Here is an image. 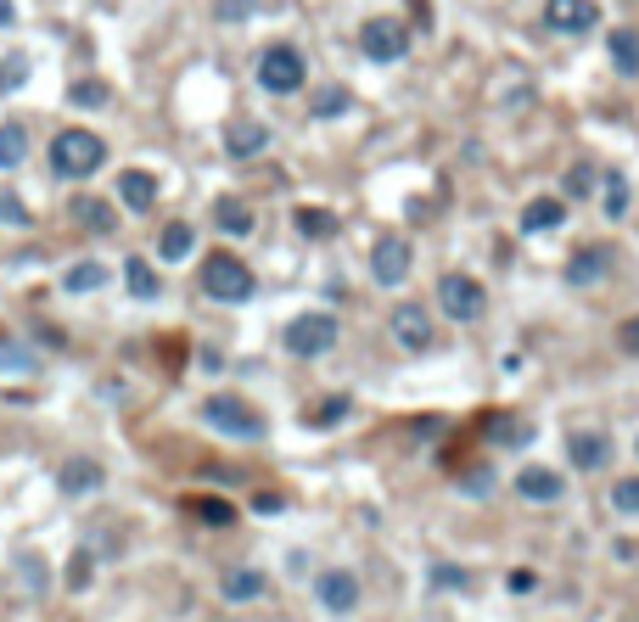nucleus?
I'll return each instance as SVG.
<instances>
[{
    "label": "nucleus",
    "mask_w": 639,
    "mask_h": 622,
    "mask_svg": "<svg viewBox=\"0 0 639 622\" xmlns=\"http://www.w3.org/2000/svg\"><path fill=\"white\" fill-rule=\"evenodd\" d=\"M264 141H270V129L258 124V118H236V124L225 129V146L236 157H258V152H264Z\"/></svg>",
    "instance_id": "6ab92c4d"
},
{
    "label": "nucleus",
    "mask_w": 639,
    "mask_h": 622,
    "mask_svg": "<svg viewBox=\"0 0 639 622\" xmlns=\"http://www.w3.org/2000/svg\"><path fill=\"white\" fill-rule=\"evenodd\" d=\"M0 219H6V225H29V208H23L12 191H0Z\"/></svg>",
    "instance_id": "c9c22d12"
},
{
    "label": "nucleus",
    "mask_w": 639,
    "mask_h": 622,
    "mask_svg": "<svg viewBox=\"0 0 639 622\" xmlns=\"http://www.w3.org/2000/svg\"><path fill=\"white\" fill-rule=\"evenodd\" d=\"M544 12H550V29L555 34H589L600 23V6H595V0H550Z\"/></svg>",
    "instance_id": "9d476101"
},
{
    "label": "nucleus",
    "mask_w": 639,
    "mask_h": 622,
    "mask_svg": "<svg viewBox=\"0 0 639 622\" xmlns=\"http://www.w3.org/2000/svg\"><path fill=\"white\" fill-rule=\"evenodd\" d=\"M101 163H107V141L90 135V129H62L57 141H51V169L62 180H90Z\"/></svg>",
    "instance_id": "f257e3e1"
},
{
    "label": "nucleus",
    "mask_w": 639,
    "mask_h": 622,
    "mask_svg": "<svg viewBox=\"0 0 639 622\" xmlns=\"http://www.w3.org/2000/svg\"><path fill=\"white\" fill-rule=\"evenodd\" d=\"M561 225H567V202H561V197H533L522 208V230H527V236H539V230H561Z\"/></svg>",
    "instance_id": "f3484780"
},
{
    "label": "nucleus",
    "mask_w": 639,
    "mask_h": 622,
    "mask_svg": "<svg viewBox=\"0 0 639 622\" xmlns=\"http://www.w3.org/2000/svg\"><path fill=\"white\" fill-rule=\"evenodd\" d=\"M410 241L404 236H382L376 241V247H370V275H376V281L382 286H398L404 281V275H410Z\"/></svg>",
    "instance_id": "6e6552de"
},
{
    "label": "nucleus",
    "mask_w": 639,
    "mask_h": 622,
    "mask_svg": "<svg viewBox=\"0 0 639 622\" xmlns=\"http://www.w3.org/2000/svg\"><path fill=\"white\" fill-rule=\"evenodd\" d=\"M337 113H348V90H320L314 96V118H337Z\"/></svg>",
    "instance_id": "473e14b6"
},
{
    "label": "nucleus",
    "mask_w": 639,
    "mask_h": 622,
    "mask_svg": "<svg viewBox=\"0 0 639 622\" xmlns=\"http://www.w3.org/2000/svg\"><path fill=\"white\" fill-rule=\"evenodd\" d=\"M359 45H365L370 62H398L410 51V29H404L398 17H370L365 29H359Z\"/></svg>",
    "instance_id": "423d86ee"
},
{
    "label": "nucleus",
    "mask_w": 639,
    "mask_h": 622,
    "mask_svg": "<svg viewBox=\"0 0 639 622\" xmlns=\"http://www.w3.org/2000/svg\"><path fill=\"white\" fill-rule=\"evenodd\" d=\"M191 247H197V230L180 225V219H174L163 236H157V258H163V264H180V258H191Z\"/></svg>",
    "instance_id": "4be33fe9"
},
{
    "label": "nucleus",
    "mask_w": 639,
    "mask_h": 622,
    "mask_svg": "<svg viewBox=\"0 0 639 622\" xmlns=\"http://www.w3.org/2000/svg\"><path fill=\"white\" fill-rule=\"evenodd\" d=\"M264 594V572H253V566H236V572H225V600H258Z\"/></svg>",
    "instance_id": "b1692460"
},
{
    "label": "nucleus",
    "mask_w": 639,
    "mask_h": 622,
    "mask_svg": "<svg viewBox=\"0 0 639 622\" xmlns=\"http://www.w3.org/2000/svg\"><path fill=\"white\" fill-rule=\"evenodd\" d=\"M23 79H29V62H23V57H6V62H0V96H6V90H17Z\"/></svg>",
    "instance_id": "72a5a7b5"
},
{
    "label": "nucleus",
    "mask_w": 639,
    "mask_h": 622,
    "mask_svg": "<svg viewBox=\"0 0 639 622\" xmlns=\"http://www.w3.org/2000/svg\"><path fill=\"white\" fill-rule=\"evenodd\" d=\"M488 438H494V443H511V449H516V443L533 438V426H527V421H511V415H494V421H488Z\"/></svg>",
    "instance_id": "bb28decb"
},
{
    "label": "nucleus",
    "mask_w": 639,
    "mask_h": 622,
    "mask_svg": "<svg viewBox=\"0 0 639 622\" xmlns=\"http://www.w3.org/2000/svg\"><path fill=\"white\" fill-rule=\"evenodd\" d=\"M23 157H29V129L0 124V169H23Z\"/></svg>",
    "instance_id": "5701e85b"
},
{
    "label": "nucleus",
    "mask_w": 639,
    "mask_h": 622,
    "mask_svg": "<svg viewBox=\"0 0 639 622\" xmlns=\"http://www.w3.org/2000/svg\"><path fill=\"white\" fill-rule=\"evenodd\" d=\"M432 583H443V589H466V572H460V566H432Z\"/></svg>",
    "instance_id": "e433bc0d"
},
{
    "label": "nucleus",
    "mask_w": 639,
    "mask_h": 622,
    "mask_svg": "<svg viewBox=\"0 0 639 622\" xmlns=\"http://www.w3.org/2000/svg\"><path fill=\"white\" fill-rule=\"evenodd\" d=\"M611 505L623 510V516H639V477H623L611 488Z\"/></svg>",
    "instance_id": "2f4dec72"
},
{
    "label": "nucleus",
    "mask_w": 639,
    "mask_h": 622,
    "mask_svg": "<svg viewBox=\"0 0 639 622\" xmlns=\"http://www.w3.org/2000/svg\"><path fill=\"white\" fill-rule=\"evenodd\" d=\"M118 202H124L129 213H152L157 208V180L146 169H124L118 174Z\"/></svg>",
    "instance_id": "ddd939ff"
},
{
    "label": "nucleus",
    "mask_w": 639,
    "mask_h": 622,
    "mask_svg": "<svg viewBox=\"0 0 639 622\" xmlns=\"http://www.w3.org/2000/svg\"><path fill=\"white\" fill-rule=\"evenodd\" d=\"M281 505H286L281 494H258V499H253V510H264V516H275V510H281Z\"/></svg>",
    "instance_id": "79ce46f5"
},
{
    "label": "nucleus",
    "mask_w": 639,
    "mask_h": 622,
    "mask_svg": "<svg viewBox=\"0 0 639 622\" xmlns=\"http://www.w3.org/2000/svg\"><path fill=\"white\" fill-rule=\"evenodd\" d=\"M387 326H393V337L404 342L410 354H421V348H432V326H426V309H421V303H398V309H393V320H387Z\"/></svg>",
    "instance_id": "f8f14e48"
},
{
    "label": "nucleus",
    "mask_w": 639,
    "mask_h": 622,
    "mask_svg": "<svg viewBox=\"0 0 639 622\" xmlns=\"http://www.w3.org/2000/svg\"><path fill=\"white\" fill-rule=\"evenodd\" d=\"M17 23V12H12V0H0V29H12Z\"/></svg>",
    "instance_id": "37998d69"
},
{
    "label": "nucleus",
    "mask_w": 639,
    "mask_h": 622,
    "mask_svg": "<svg viewBox=\"0 0 639 622\" xmlns=\"http://www.w3.org/2000/svg\"><path fill=\"white\" fill-rule=\"evenodd\" d=\"M202 292L213 303H247L253 297V269L236 253H208L202 258Z\"/></svg>",
    "instance_id": "f03ea898"
},
{
    "label": "nucleus",
    "mask_w": 639,
    "mask_h": 622,
    "mask_svg": "<svg viewBox=\"0 0 639 622\" xmlns=\"http://www.w3.org/2000/svg\"><path fill=\"white\" fill-rule=\"evenodd\" d=\"M326 348H337V314L309 309V314H298V320L286 326V354H298V359H320Z\"/></svg>",
    "instance_id": "39448f33"
},
{
    "label": "nucleus",
    "mask_w": 639,
    "mask_h": 622,
    "mask_svg": "<svg viewBox=\"0 0 639 622\" xmlns=\"http://www.w3.org/2000/svg\"><path fill=\"white\" fill-rule=\"evenodd\" d=\"M202 421H208L213 432H225V438H264V415L236 393H213L208 404H202Z\"/></svg>",
    "instance_id": "20e7f679"
},
{
    "label": "nucleus",
    "mask_w": 639,
    "mask_h": 622,
    "mask_svg": "<svg viewBox=\"0 0 639 622\" xmlns=\"http://www.w3.org/2000/svg\"><path fill=\"white\" fill-rule=\"evenodd\" d=\"M258 85L270 90V96H298L309 85V62H303L298 45H270L258 57Z\"/></svg>",
    "instance_id": "7ed1b4c3"
},
{
    "label": "nucleus",
    "mask_w": 639,
    "mask_h": 622,
    "mask_svg": "<svg viewBox=\"0 0 639 622\" xmlns=\"http://www.w3.org/2000/svg\"><path fill=\"white\" fill-rule=\"evenodd\" d=\"M68 101H73V107H85V113H96V107H107V101H113V90L101 85V79H79V85L68 90Z\"/></svg>",
    "instance_id": "a878e982"
},
{
    "label": "nucleus",
    "mask_w": 639,
    "mask_h": 622,
    "mask_svg": "<svg viewBox=\"0 0 639 622\" xmlns=\"http://www.w3.org/2000/svg\"><path fill=\"white\" fill-rule=\"evenodd\" d=\"M505 589H511V594H533V589H539V578H533V572H511Z\"/></svg>",
    "instance_id": "58836bf2"
},
{
    "label": "nucleus",
    "mask_w": 639,
    "mask_h": 622,
    "mask_svg": "<svg viewBox=\"0 0 639 622\" xmlns=\"http://www.w3.org/2000/svg\"><path fill=\"white\" fill-rule=\"evenodd\" d=\"M438 303H443L449 320H477V314L488 309V292H483V281H471V275H443Z\"/></svg>",
    "instance_id": "0eeeda50"
},
{
    "label": "nucleus",
    "mask_w": 639,
    "mask_h": 622,
    "mask_svg": "<svg viewBox=\"0 0 639 622\" xmlns=\"http://www.w3.org/2000/svg\"><path fill=\"white\" fill-rule=\"evenodd\" d=\"M606 57H611V68H617V73L634 79V73H639V29H611L606 34Z\"/></svg>",
    "instance_id": "a211bd4d"
},
{
    "label": "nucleus",
    "mask_w": 639,
    "mask_h": 622,
    "mask_svg": "<svg viewBox=\"0 0 639 622\" xmlns=\"http://www.w3.org/2000/svg\"><path fill=\"white\" fill-rule=\"evenodd\" d=\"M213 219H219V230H225V236H253V208H247L242 197H219L213 202Z\"/></svg>",
    "instance_id": "aec40b11"
},
{
    "label": "nucleus",
    "mask_w": 639,
    "mask_h": 622,
    "mask_svg": "<svg viewBox=\"0 0 639 622\" xmlns=\"http://www.w3.org/2000/svg\"><path fill=\"white\" fill-rule=\"evenodd\" d=\"M90 578V555H73V589H85Z\"/></svg>",
    "instance_id": "a19ab883"
},
{
    "label": "nucleus",
    "mask_w": 639,
    "mask_h": 622,
    "mask_svg": "<svg viewBox=\"0 0 639 622\" xmlns=\"http://www.w3.org/2000/svg\"><path fill=\"white\" fill-rule=\"evenodd\" d=\"M516 494L533 499V505H555V499L567 494V482H561V471H550V466H522L516 471Z\"/></svg>",
    "instance_id": "9b49d317"
},
{
    "label": "nucleus",
    "mask_w": 639,
    "mask_h": 622,
    "mask_svg": "<svg viewBox=\"0 0 639 622\" xmlns=\"http://www.w3.org/2000/svg\"><path fill=\"white\" fill-rule=\"evenodd\" d=\"M617 342H623L628 354H639V314H634V320H623V331H617Z\"/></svg>",
    "instance_id": "ea45409f"
},
{
    "label": "nucleus",
    "mask_w": 639,
    "mask_h": 622,
    "mask_svg": "<svg viewBox=\"0 0 639 622\" xmlns=\"http://www.w3.org/2000/svg\"><path fill=\"white\" fill-rule=\"evenodd\" d=\"M191 510H197V516H202L208 527H230V522H236V510H230L225 499H197Z\"/></svg>",
    "instance_id": "c85d7f7f"
},
{
    "label": "nucleus",
    "mask_w": 639,
    "mask_h": 622,
    "mask_svg": "<svg viewBox=\"0 0 639 622\" xmlns=\"http://www.w3.org/2000/svg\"><path fill=\"white\" fill-rule=\"evenodd\" d=\"M342 415H348V398H326V404H320V410H314L309 421H314V426H337Z\"/></svg>",
    "instance_id": "f704fd0d"
},
{
    "label": "nucleus",
    "mask_w": 639,
    "mask_h": 622,
    "mask_svg": "<svg viewBox=\"0 0 639 622\" xmlns=\"http://www.w3.org/2000/svg\"><path fill=\"white\" fill-rule=\"evenodd\" d=\"M57 482H62V494H96L101 482H107V471H101L96 460H68Z\"/></svg>",
    "instance_id": "412c9836"
},
{
    "label": "nucleus",
    "mask_w": 639,
    "mask_h": 622,
    "mask_svg": "<svg viewBox=\"0 0 639 622\" xmlns=\"http://www.w3.org/2000/svg\"><path fill=\"white\" fill-rule=\"evenodd\" d=\"M298 230H303V236H331V230H337V219H331V213H320V208H298Z\"/></svg>",
    "instance_id": "c756f323"
},
{
    "label": "nucleus",
    "mask_w": 639,
    "mask_h": 622,
    "mask_svg": "<svg viewBox=\"0 0 639 622\" xmlns=\"http://www.w3.org/2000/svg\"><path fill=\"white\" fill-rule=\"evenodd\" d=\"M606 269H611V247H578V253L567 258V281L595 286V281H606Z\"/></svg>",
    "instance_id": "4468645a"
},
{
    "label": "nucleus",
    "mask_w": 639,
    "mask_h": 622,
    "mask_svg": "<svg viewBox=\"0 0 639 622\" xmlns=\"http://www.w3.org/2000/svg\"><path fill=\"white\" fill-rule=\"evenodd\" d=\"M623 213H628V180L611 174L606 180V219H623Z\"/></svg>",
    "instance_id": "7c9ffc66"
},
{
    "label": "nucleus",
    "mask_w": 639,
    "mask_h": 622,
    "mask_svg": "<svg viewBox=\"0 0 639 622\" xmlns=\"http://www.w3.org/2000/svg\"><path fill=\"white\" fill-rule=\"evenodd\" d=\"M124 281H129V292L141 297V303H152V297H157V275H152V264H146V258H129V264H124Z\"/></svg>",
    "instance_id": "393cba45"
},
{
    "label": "nucleus",
    "mask_w": 639,
    "mask_h": 622,
    "mask_svg": "<svg viewBox=\"0 0 639 622\" xmlns=\"http://www.w3.org/2000/svg\"><path fill=\"white\" fill-rule=\"evenodd\" d=\"M567 454H572V466H578V471H600L611 460V438H606V432H572Z\"/></svg>",
    "instance_id": "2eb2a0df"
},
{
    "label": "nucleus",
    "mask_w": 639,
    "mask_h": 622,
    "mask_svg": "<svg viewBox=\"0 0 639 622\" xmlns=\"http://www.w3.org/2000/svg\"><path fill=\"white\" fill-rule=\"evenodd\" d=\"M101 281H107V269H101L96 258H90V264H73V269H68V281H62V286H68V292H96Z\"/></svg>",
    "instance_id": "cd10ccee"
},
{
    "label": "nucleus",
    "mask_w": 639,
    "mask_h": 622,
    "mask_svg": "<svg viewBox=\"0 0 639 622\" xmlns=\"http://www.w3.org/2000/svg\"><path fill=\"white\" fill-rule=\"evenodd\" d=\"M219 17H225V23H242V17H253V0H219Z\"/></svg>",
    "instance_id": "4c0bfd02"
},
{
    "label": "nucleus",
    "mask_w": 639,
    "mask_h": 622,
    "mask_svg": "<svg viewBox=\"0 0 639 622\" xmlns=\"http://www.w3.org/2000/svg\"><path fill=\"white\" fill-rule=\"evenodd\" d=\"M314 594H320V606H326V611L348 617V611L359 606V578H354V572H342V566H331V572L314 578Z\"/></svg>",
    "instance_id": "1a4fd4ad"
},
{
    "label": "nucleus",
    "mask_w": 639,
    "mask_h": 622,
    "mask_svg": "<svg viewBox=\"0 0 639 622\" xmlns=\"http://www.w3.org/2000/svg\"><path fill=\"white\" fill-rule=\"evenodd\" d=\"M68 213H73V225L96 230V236H113V230H118L113 202H101V197H73V202H68Z\"/></svg>",
    "instance_id": "dca6fc26"
}]
</instances>
